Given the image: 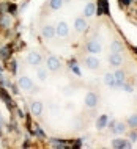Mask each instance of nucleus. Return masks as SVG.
Segmentation results:
<instances>
[{"label": "nucleus", "instance_id": "1", "mask_svg": "<svg viewBox=\"0 0 137 149\" xmlns=\"http://www.w3.org/2000/svg\"><path fill=\"white\" fill-rule=\"evenodd\" d=\"M46 68H47V71H51V72H57L60 68H62V61H60L57 57L51 55V57L46 58Z\"/></svg>", "mask_w": 137, "mask_h": 149}, {"label": "nucleus", "instance_id": "2", "mask_svg": "<svg viewBox=\"0 0 137 149\" xmlns=\"http://www.w3.org/2000/svg\"><path fill=\"white\" fill-rule=\"evenodd\" d=\"M55 35L60 36V38H66V36H70V27H68L66 22H58L57 27H55Z\"/></svg>", "mask_w": 137, "mask_h": 149}, {"label": "nucleus", "instance_id": "3", "mask_svg": "<svg viewBox=\"0 0 137 149\" xmlns=\"http://www.w3.org/2000/svg\"><path fill=\"white\" fill-rule=\"evenodd\" d=\"M41 35L44 39H52L55 36V27L51 25V24H44L41 27Z\"/></svg>", "mask_w": 137, "mask_h": 149}, {"label": "nucleus", "instance_id": "4", "mask_svg": "<svg viewBox=\"0 0 137 149\" xmlns=\"http://www.w3.org/2000/svg\"><path fill=\"white\" fill-rule=\"evenodd\" d=\"M27 61H29V64H32V66L38 68L39 64H41L43 58H41V55H39L38 52H30V54L27 55Z\"/></svg>", "mask_w": 137, "mask_h": 149}, {"label": "nucleus", "instance_id": "5", "mask_svg": "<svg viewBox=\"0 0 137 149\" xmlns=\"http://www.w3.org/2000/svg\"><path fill=\"white\" fill-rule=\"evenodd\" d=\"M18 85L21 86V90H25V91H32L33 90V82L30 80V77H19L18 80Z\"/></svg>", "mask_w": 137, "mask_h": 149}, {"label": "nucleus", "instance_id": "6", "mask_svg": "<svg viewBox=\"0 0 137 149\" xmlns=\"http://www.w3.org/2000/svg\"><path fill=\"white\" fill-rule=\"evenodd\" d=\"M98 102H99V97H98L96 93H88V94L85 96V105L88 108H95L96 105H98Z\"/></svg>", "mask_w": 137, "mask_h": 149}, {"label": "nucleus", "instance_id": "7", "mask_svg": "<svg viewBox=\"0 0 137 149\" xmlns=\"http://www.w3.org/2000/svg\"><path fill=\"white\" fill-rule=\"evenodd\" d=\"M104 83H106L109 88H112V90L122 88V85H120V83L117 82V79H115V75H114V74H106V75H104Z\"/></svg>", "mask_w": 137, "mask_h": 149}, {"label": "nucleus", "instance_id": "8", "mask_svg": "<svg viewBox=\"0 0 137 149\" xmlns=\"http://www.w3.org/2000/svg\"><path fill=\"white\" fill-rule=\"evenodd\" d=\"M109 64L110 66H122L123 64V57L122 54H117V52H112L110 55H109Z\"/></svg>", "mask_w": 137, "mask_h": 149}, {"label": "nucleus", "instance_id": "9", "mask_svg": "<svg viewBox=\"0 0 137 149\" xmlns=\"http://www.w3.org/2000/svg\"><path fill=\"white\" fill-rule=\"evenodd\" d=\"M85 49H87V52H90V54H99V52H101V44L96 41V39H90V41L87 42Z\"/></svg>", "mask_w": 137, "mask_h": 149}, {"label": "nucleus", "instance_id": "10", "mask_svg": "<svg viewBox=\"0 0 137 149\" xmlns=\"http://www.w3.org/2000/svg\"><path fill=\"white\" fill-rule=\"evenodd\" d=\"M84 64H85V68H88V69H91V71H96L99 68V60L98 58H95V57H87L85 60H84Z\"/></svg>", "mask_w": 137, "mask_h": 149}, {"label": "nucleus", "instance_id": "11", "mask_svg": "<svg viewBox=\"0 0 137 149\" xmlns=\"http://www.w3.org/2000/svg\"><path fill=\"white\" fill-rule=\"evenodd\" d=\"M87 27H88V24H87V21L84 17H77L74 21V29H76L77 33H84V31L87 30Z\"/></svg>", "mask_w": 137, "mask_h": 149}, {"label": "nucleus", "instance_id": "12", "mask_svg": "<svg viewBox=\"0 0 137 149\" xmlns=\"http://www.w3.org/2000/svg\"><path fill=\"white\" fill-rule=\"evenodd\" d=\"M30 111H32V115L39 116V115L43 113V102H39V100H32V104H30Z\"/></svg>", "mask_w": 137, "mask_h": 149}, {"label": "nucleus", "instance_id": "13", "mask_svg": "<svg viewBox=\"0 0 137 149\" xmlns=\"http://www.w3.org/2000/svg\"><path fill=\"white\" fill-rule=\"evenodd\" d=\"M112 148H117V149H122V148H132V144L129 141L123 138H117V140H112Z\"/></svg>", "mask_w": 137, "mask_h": 149}, {"label": "nucleus", "instance_id": "14", "mask_svg": "<svg viewBox=\"0 0 137 149\" xmlns=\"http://www.w3.org/2000/svg\"><path fill=\"white\" fill-rule=\"evenodd\" d=\"M109 126H110V130L114 132V134H123V132L126 130V126H124L123 123H115V121H112Z\"/></svg>", "mask_w": 137, "mask_h": 149}, {"label": "nucleus", "instance_id": "15", "mask_svg": "<svg viewBox=\"0 0 137 149\" xmlns=\"http://www.w3.org/2000/svg\"><path fill=\"white\" fill-rule=\"evenodd\" d=\"M95 11H96V5L93 2H88L85 8H84V16H87V17H91V16L95 14Z\"/></svg>", "mask_w": 137, "mask_h": 149}, {"label": "nucleus", "instance_id": "16", "mask_svg": "<svg viewBox=\"0 0 137 149\" xmlns=\"http://www.w3.org/2000/svg\"><path fill=\"white\" fill-rule=\"evenodd\" d=\"M0 27L2 29H10L11 27V17L8 14H0Z\"/></svg>", "mask_w": 137, "mask_h": 149}, {"label": "nucleus", "instance_id": "17", "mask_svg": "<svg viewBox=\"0 0 137 149\" xmlns=\"http://www.w3.org/2000/svg\"><path fill=\"white\" fill-rule=\"evenodd\" d=\"M114 75H115V79H117V82L120 83V85L123 86V83H124V80H126V72H124L123 69H118L117 72H114Z\"/></svg>", "mask_w": 137, "mask_h": 149}, {"label": "nucleus", "instance_id": "18", "mask_svg": "<svg viewBox=\"0 0 137 149\" xmlns=\"http://www.w3.org/2000/svg\"><path fill=\"white\" fill-rule=\"evenodd\" d=\"M106 126H107V115H101L98 118V121H96V129L101 130V129H104Z\"/></svg>", "mask_w": 137, "mask_h": 149}, {"label": "nucleus", "instance_id": "19", "mask_svg": "<svg viewBox=\"0 0 137 149\" xmlns=\"http://www.w3.org/2000/svg\"><path fill=\"white\" fill-rule=\"evenodd\" d=\"M51 10H60L63 6V0H49Z\"/></svg>", "mask_w": 137, "mask_h": 149}, {"label": "nucleus", "instance_id": "20", "mask_svg": "<svg viewBox=\"0 0 137 149\" xmlns=\"http://www.w3.org/2000/svg\"><path fill=\"white\" fill-rule=\"evenodd\" d=\"M36 72H38V79L39 80H43V82H44V80L47 79V68L44 69V68H39L38 66V71H36Z\"/></svg>", "mask_w": 137, "mask_h": 149}, {"label": "nucleus", "instance_id": "21", "mask_svg": "<svg viewBox=\"0 0 137 149\" xmlns=\"http://www.w3.org/2000/svg\"><path fill=\"white\" fill-rule=\"evenodd\" d=\"M0 96L3 97V100H5V104L8 105V108L11 110V100H10V96H8V94H6V91H5V90H2V88H0Z\"/></svg>", "mask_w": 137, "mask_h": 149}, {"label": "nucleus", "instance_id": "22", "mask_svg": "<svg viewBox=\"0 0 137 149\" xmlns=\"http://www.w3.org/2000/svg\"><path fill=\"white\" fill-rule=\"evenodd\" d=\"M128 124H129L132 129H137V113L131 115L129 118H128Z\"/></svg>", "mask_w": 137, "mask_h": 149}, {"label": "nucleus", "instance_id": "23", "mask_svg": "<svg viewBox=\"0 0 137 149\" xmlns=\"http://www.w3.org/2000/svg\"><path fill=\"white\" fill-rule=\"evenodd\" d=\"M112 52L122 54V44H120L118 41H114V42H112Z\"/></svg>", "mask_w": 137, "mask_h": 149}, {"label": "nucleus", "instance_id": "24", "mask_svg": "<svg viewBox=\"0 0 137 149\" xmlns=\"http://www.w3.org/2000/svg\"><path fill=\"white\" fill-rule=\"evenodd\" d=\"M0 57L2 58H8L10 57V47H2V49H0Z\"/></svg>", "mask_w": 137, "mask_h": 149}, {"label": "nucleus", "instance_id": "25", "mask_svg": "<svg viewBox=\"0 0 137 149\" xmlns=\"http://www.w3.org/2000/svg\"><path fill=\"white\" fill-rule=\"evenodd\" d=\"M51 146H54V148H65L66 144H65V141H62V140H52L51 141Z\"/></svg>", "mask_w": 137, "mask_h": 149}, {"label": "nucleus", "instance_id": "26", "mask_svg": "<svg viewBox=\"0 0 137 149\" xmlns=\"http://www.w3.org/2000/svg\"><path fill=\"white\" fill-rule=\"evenodd\" d=\"M35 135H36V136H39V138H44V136H46V135H44V132L41 130V129H39V126H36V127H35Z\"/></svg>", "mask_w": 137, "mask_h": 149}, {"label": "nucleus", "instance_id": "27", "mask_svg": "<svg viewBox=\"0 0 137 149\" xmlns=\"http://www.w3.org/2000/svg\"><path fill=\"white\" fill-rule=\"evenodd\" d=\"M71 69H72V71H74V72H76V74H77V75H79V77H80V71H79V68H77V64H74V63H72V64H71Z\"/></svg>", "mask_w": 137, "mask_h": 149}, {"label": "nucleus", "instance_id": "28", "mask_svg": "<svg viewBox=\"0 0 137 149\" xmlns=\"http://www.w3.org/2000/svg\"><path fill=\"white\" fill-rule=\"evenodd\" d=\"M122 88H123L124 91H128V93H132V86H131V85H126V83H123Z\"/></svg>", "mask_w": 137, "mask_h": 149}, {"label": "nucleus", "instance_id": "29", "mask_svg": "<svg viewBox=\"0 0 137 149\" xmlns=\"http://www.w3.org/2000/svg\"><path fill=\"white\" fill-rule=\"evenodd\" d=\"M129 138H131V141H136V140H137V134H136V132H131Z\"/></svg>", "mask_w": 137, "mask_h": 149}, {"label": "nucleus", "instance_id": "30", "mask_svg": "<svg viewBox=\"0 0 137 149\" xmlns=\"http://www.w3.org/2000/svg\"><path fill=\"white\" fill-rule=\"evenodd\" d=\"M8 10H10V13H16V5H14V3H13V5H10V6H8Z\"/></svg>", "mask_w": 137, "mask_h": 149}, {"label": "nucleus", "instance_id": "31", "mask_svg": "<svg viewBox=\"0 0 137 149\" xmlns=\"http://www.w3.org/2000/svg\"><path fill=\"white\" fill-rule=\"evenodd\" d=\"M120 2H122L123 5H126V6H128V5H131V3H132V0H120Z\"/></svg>", "mask_w": 137, "mask_h": 149}, {"label": "nucleus", "instance_id": "32", "mask_svg": "<svg viewBox=\"0 0 137 149\" xmlns=\"http://www.w3.org/2000/svg\"><path fill=\"white\" fill-rule=\"evenodd\" d=\"M10 69L13 71V72H16V69H18V66H16V61H13V63H11V68H10Z\"/></svg>", "mask_w": 137, "mask_h": 149}, {"label": "nucleus", "instance_id": "33", "mask_svg": "<svg viewBox=\"0 0 137 149\" xmlns=\"http://www.w3.org/2000/svg\"><path fill=\"white\" fill-rule=\"evenodd\" d=\"M0 72H2V66H0Z\"/></svg>", "mask_w": 137, "mask_h": 149}]
</instances>
